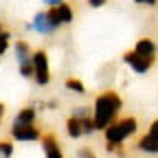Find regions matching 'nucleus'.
I'll return each mask as SVG.
<instances>
[{"mask_svg": "<svg viewBox=\"0 0 158 158\" xmlns=\"http://www.w3.org/2000/svg\"><path fill=\"white\" fill-rule=\"evenodd\" d=\"M123 108V99L116 90H103L99 92L94 103H92V118H94V125L97 130H106L108 125H112L116 118H118V112Z\"/></svg>", "mask_w": 158, "mask_h": 158, "instance_id": "nucleus-1", "label": "nucleus"}, {"mask_svg": "<svg viewBox=\"0 0 158 158\" xmlns=\"http://www.w3.org/2000/svg\"><path fill=\"white\" fill-rule=\"evenodd\" d=\"M138 130V118L136 116H123V118H116L112 125H108L103 130L106 136V149L108 152H121L123 143L127 141L130 136H134Z\"/></svg>", "mask_w": 158, "mask_h": 158, "instance_id": "nucleus-2", "label": "nucleus"}, {"mask_svg": "<svg viewBox=\"0 0 158 158\" xmlns=\"http://www.w3.org/2000/svg\"><path fill=\"white\" fill-rule=\"evenodd\" d=\"M33 81L37 86H48L51 84V64L46 51H33Z\"/></svg>", "mask_w": 158, "mask_h": 158, "instance_id": "nucleus-3", "label": "nucleus"}, {"mask_svg": "<svg viewBox=\"0 0 158 158\" xmlns=\"http://www.w3.org/2000/svg\"><path fill=\"white\" fill-rule=\"evenodd\" d=\"M123 62L132 68V73H136V75H147V73L152 70V66L156 64V59H147V57L136 55L134 51H125V53H123Z\"/></svg>", "mask_w": 158, "mask_h": 158, "instance_id": "nucleus-4", "label": "nucleus"}, {"mask_svg": "<svg viewBox=\"0 0 158 158\" xmlns=\"http://www.w3.org/2000/svg\"><path fill=\"white\" fill-rule=\"evenodd\" d=\"M48 18H51V22L55 29L59 27H64V24H70L73 20H75V11L68 2H62V5H57V7H51L48 9Z\"/></svg>", "mask_w": 158, "mask_h": 158, "instance_id": "nucleus-5", "label": "nucleus"}, {"mask_svg": "<svg viewBox=\"0 0 158 158\" xmlns=\"http://www.w3.org/2000/svg\"><path fill=\"white\" fill-rule=\"evenodd\" d=\"M42 149H44V156L46 158H64V152H62V145H59V138L53 134V132H44L42 138Z\"/></svg>", "mask_w": 158, "mask_h": 158, "instance_id": "nucleus-6", "label": "nucleus"}, {"mask_svg": "<svg viewBox=\"0 0 158 158\" xmlns=\"http://www.w3.org/2000/svg\"><path fill=\"white\" fill-rule=\"evenodd\" d=\"M11 138L18 143H35L42 138V130L37 125H27V127H15L11 130Z\"/></svg>", "mask_w": 158, "mask_h": 158, "instance_id": "nucleus-7", "label": "nucleus"}, {"mask_svg": "<svg viewBox=\"0 0 158 158\" xmlns=\"http://www.w3.org/2000/svg\"><path fill=\"white\" fill-rule=\"evenodd\" d=\"M35 121H37V110H35V106H24V108H20V112L15 114L11 130H15V127H27V125H35Z\"/></svg>", "mask_w": 158, "mask_h": 158, "instance_id": "nucleus-8", "label": "nucleus"}, {"mask_svg": "<svg viewBox=\"0 0 158 158\" xmlns=\"http://www.w3.org/2000/svg\"><path fill=\"white\" fill-rule=\"evenodd\" d=\"M33 29L37 33H42V35H51V33L57 31L53 27V22H51V18H48V11H37L33 15Z\"/></svg>", "mask_w": 158, "mask_h": 158, "instance_id": "nucleus-9", "label": "nucleus"}, {"mask_svg": "<svg viewBox=\"0 0 158 158\" xmlns=\"http://www.w3.org/2000/svg\"><path fill=\"white\" fill-rule=\"evenodd\" d=\"M134 53L141 55V57H147V59H156V53H158V46L154 40L149 37H141L138 42L134 44Z\"/></svg>", "mask_w": 158, "mask_h": 158, "instance_id": "nucleus-10", "label": "nucleus"}, {"mask_svg": "<svg viewBox=\"0 0 158 158\" xmlns=\"http://www.w3.org/2000/svg\"><path fill=\"white\" fill-rule=\"evenodd\" d=\"M15 59H18V66H22V64H31V59H33V51L29 46L27 40H18L15 42Z\"/></svg>", "mask_w": 158, "mask_h": 158, "instance_id": "nucleus-11", "label": "nucleus"}, {"mask_svg": "<svg viewBox=\"0 0 158 158\" xmlns=\"http://www.w3.org/2000/svg\"><path fill=\"white\" fill-rule=\"evenodd\" d=\"M66 134L70 138H81L84 134V118H77V116H68L66 118Z\"/></svg>", "mask_w": 158, "mask_h": 158, "instance_id": "nucleus-12", "label": "nucleus"}, {"mask_svg": "<svg viewBox=\"0 0 158 158\" xmlns=\"http://www.w3.org/2000/svg\"><path fill=\"white\" fill-rule=\"evenodd\" d=\"M136 149H141L145 154H158V138H154L152 134H143L136 141Z\"/></svg>", "mask_w": 158, "mask_h": 158, "instance_id": "nucleus-13", "label": "nucleus"}, {"mask_svg": "<svg viewBox=\"0 0 158 158\" xmlns=\"http://www.w3.org/2000/svg\"><path fill=\"white\" fill-rule=\"evenodd\" d=\"M64 88L75 92V94H86V86L81 79H77V77H66L64 79Z\"/></svg>", "mask_w": 158, "mask_h": 158, "instance_id": "nucleus-14", "label": "nucleus"}, {"mask_svg": "<svg viewBox=\"0 0 158 158\" xmlns=\"http://www.w3.org/2000/svg\"><path fill=\"white\" fill-rule=\"evenodd\" d=\"M11 156H13L11 138H0V158H11Z\"/></svg>", "mask_w": 158, "mask_h": 158, "instance_id": "nucleus-15", "label": "nucleus"}, {"mask_svg": "<svg viewBox=\"0 0 158 158\" xmlns=\"http://www.w3.org/2000/svg\"><path fill=\"white\" fill-rule=\"evenodd\" d=\"M70 116H77V118H86V116H92V108L90 106H75Z\"/></svg>", "mask_w": 158, "mask_h": 158, "instance_id": "nucleus-16", "label": "nucleus"}, {"mask_svg": "<svg viewBox=\"0 0 158 158\" xmlns=\"http://www.w3.org/2000/svg\"><path fill=\"white\" fill-rule=\"evenodd\" d=\"M9 37H11L9 31H2V33H0V55H5V53L9 51Z\"/></svg>", "mask_w": 158, "mask_h": 158, "instance_id": "nucleus-17", "label": "nucleus"}, {"mask_svg": "<svg viewBox=\"0 0 158 158\" xmlns=\"http://www.w3.org/2000/svg\"><path fill=\"white\" fill-rule=\"evenodd\" d=\"M20 77H24V79H33V62H31V64H22V66H20Z\"/></svg>", "mask_w": 158, "mask_h": 158, "instance_id": "nucleus-18", "label": "nucleus"}, {"mask_svg": "<svg viewBox=\"0 0 158 158\" xmlns=\"http://www.w3.org/2000/svg\"><path fill=\"white\" fill-rule=\"evenodd\" d=\"M77 158H97V152L92 147H81L77 152Z\"/></svg>", "mask_w": 158, "mask_h": 158, "instance_id": "nucleus-19", "label": "nucleus"}, {"mask_svg": "<svg viewBox=\"0 0 158 158\" xmlns=\"http://www.w3.org/2000/svg\"><path fill=\"white\" fill-rule=\"evenodd\" d=\"M147 134H152L154 138H158V118H154V121L149 123V130H147Z\"/></svg>", "mask_w": 158, "mask_h": 158, "instance_id": "nucleus-20", "label": "nucleus"}, {"mask_svg": "<svg viewBox=\"0 0 158 158\" xmlns=\"http://www.w3.org/2000/svg\"><path fill=\"white\" fill-rule=\"evenodd\" d=\"M108 2V0H88V5L92 7V9H99V7H103Z\"/></svg>", "mask_w": 158, "mask_h": 158, "instance_id": "nucleus-21", "label": "nucleus"}, {"mask_svg": "<svg viewBox=\"0 0 158 158\" xmlns=\"http://www.w3.org/2000/svg\"><path fill=\"white\" fill-rule=\"evenodd\" d=\"M46 106H48V110H57L59 108V101H57V99H48Z\"/></svg>", "mask_w": 158, "mask_h": 158, "instance_id": "nucleus-22", "label": "nucleus"}, {"mask_svg": "<svg viewBox=\"0 0 158 158\" xmlns=\"http://www.w3.org/2000/svg\"><path fill=\"white\" fill-rule=\"evenodd\" d=\"M136 5H147V7H152V5H156L158 0H134Z\"/></svg>", "mask_w": 158, "mask_h": 158, "instance_id": "nucleus-23", "label": "nucleus"}, {"mask_svg": "<svg viewBox=\"0 0 158 158\" xmlns=\"http://www.w3.org/2000/svg\"><path fill=\"white\" fill-rule=\"evenodd\" d=\"M42 2H46L48 7H57V5H62L64 0H42Z\"/></svg>", "mask_w": 158, "mask_h": 158, "instance_id": "nucleus-24", "label": "nucleus"}, {"mask_svg": "<svg viewBox=\"0 0 158 158\" xmlns=\"http://www.w3.org/2000/svg\"><path fill=\"white\" fill-rule=\"evenodd\" d=\"M5 112H7V106L0 101V123H2V118H5Z\"/></svg>", "mask_w": 158, "mask_h": 158, "instance_id": "nucleus-25", "label": "nucleus"}, {"mask_svg": "<svg viewBox=\"0 0 158 158\" xmlns=\"http://www.w3.org/2000/svg\"><path fill=\"white\" fill-rule=\"evenodd\" d=\"M2 31H5V29H2V24H0V33H2Z\"/></svg>", "mask_w": 158, "mask_h": 158, "instance_id": "nucleus-26", "label": "nucleus"}]
</instances>
